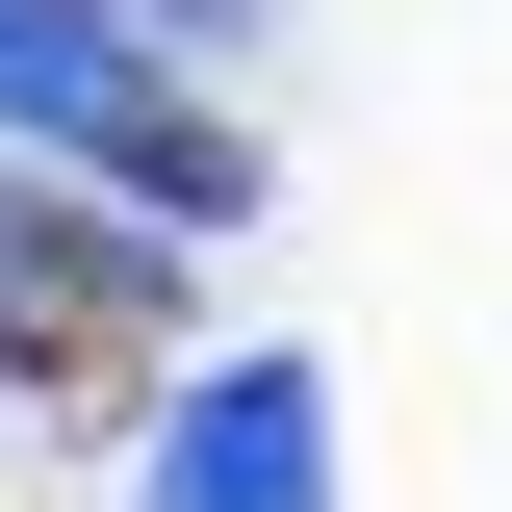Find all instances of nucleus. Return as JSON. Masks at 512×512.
Masks as SVG:
<instances>
[{
	"label": "nucleus",
	"mask_w": 512,
	"mask_h": 512,
	"mask_svg": "<svg viewBox=\"0 0 512 512\" xmlns=\"http://www.w3.org/2000/svg\"><path fill=\"white\" fill-rule=\"evenodd\" d=\"M0 128H26V154H103V180L180 205V231H231V205H256V154H231L154 52H128L103 0H0Z\"/></svg>",
	"instance_id": "nucleus-1"
},
{
	"label": "nucleus",
	"mask_w": 512,
	"mask_h": 512,
	"mask_svg": "<svg viewBox=\"0 0 512 512\" xmlns=\"http://www.w3.org/2000/svg\"><path fill=\"white\" fill-rule=\"evenodd\" d=\"M128 512H333V384L308 359H205L154 410V487Z\"/></svg>",
	"instance_id": "nucleus-2"
}]
</instances>
